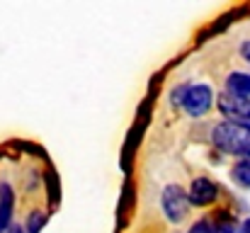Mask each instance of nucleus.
Instances as JSON below:
<instances>
[{
  "label": "nucleus",
  "mask_w": 250,
  "mask_h": 233,
  "mask_svg": "<svg viewBox=\"0 0 250 233\" xmlns=\"http://www.w3.org/2000/svg\"><path fill=\"white\" fill-rule=\"evenodd\" d=\"M44 224H46V214L44 212H32L29 214V219H27V233H39L44 229Z\"/></svg>",
  "instance_id": "nucleus-8"
},
{
  "label": "nucleus",
  "mask_w": 250,
  "mask_h": 233,
  "mask_svg": "<svg viewBox=\"0 0 250 233\" xmlns=\"http://www.w3.org/2000/svg\"><path fill=\"white\" fill-rule=\"evenodd\" d=\"M12 209H15V194L7 182H0V229L7 233L12 226Z\"/></svg>",
  "instance_id": "nucleus-5"
},
{
  "label": "nucleus",
  "mask_w": 250,
  "mask_h": 233,
  "mask_svg": "<svg viewBox=\"0 0 250 233\" xmlns=\"http://www.w3.org/2000/svg\"><path fill=\"white\" fill-rule=\"evenodd\" d=\"M226 92H231V95H238V97H246V100H250V73L233 71L231 76L226 78Z\"/></svg>",
  "instance_id": "nucleus-6"
},
{
  "label": "nucleus",
  "mask_w": 250,
  "mask_h": 233,
  "mask_svg": "<svg viewBox=\"0 0 250 233\" xmlns=\"http://www.w3.org/2000/svg\"><path fill=\"white\" fill-rule=\"evenodd\" d=\"M241 56L250 64V42H243V44H241Z\"/></svg>",
  "instance_id": "nucleus-10"
},
{
  "label": "nucleus",
  "mask_w": 250,
  "mask_h": 233,
  "mask_svg": "<svg viewBox=\"0 0 250 233\" xmlns=\"http://www.w3.org/2000/svg\"><path fill=\"white\" fill-rule=\"evenodd\" d=\"M7 233H27V229H24V226H20V224H12V226L7 229Z\"/></svg>",
  "instance_id": "nucleus-11"
},
{
  "label": "nucleus",
  "mask_w": 250,
  "mask_h": 233,
  "mask_svg": "<svg viewBox=\"0 0 250 233\" xmlns=\"http://www.w3.org/2000/svg\"><path fill=\"white\" fill-rule=\"evenodd\" d=\"M214 105V90L207 85V83H189L187 87V95H185V102H182V109L189 114V117H204Z\"/></svg>",
  "instance_id": "nucleus-3"
},
{
  "label": "nucleus",
  "mask_w": 250,
  "mask_h": 233,
  "mask_svg": "<svg viewBox=\"0 0 250 233\" xmlns=\"http://www.w3.org/2000/svg\"><path fill=\"white\" fill-rule=\"evenodd\" d=\"M231 177H233L236 185H241V187L250 190V158L238 160V163L231 168Z\"/></svg>",
  "instance_id": "nucleus-7"
},
{
  "label": "nucleus",
  "mask_w": 250,
  "mask_h": 233,
  "mask_svg": "<svg viewBox=\"0 0 250 233\" xmlns=\"http://www.w3.org/2000/svg\"><path fill=\"white\" fill-rule=\"evenodd\" d=\"M189 233H214V226L207 221V219H202V221H197V224H192V229Z\"/></svg>",
  "instance_id": "nucleus-9"
},
{
  "label": "nucleus",
  "mask_w": 250,
  "mask_h": 233,
  "mask_svg": "<svg viewBox=\"0 0 250 233\" xmlns=\"http://www.w3.org/2000/svg\"><path fill=\"white\" fill-rule=\"evenodd\" d=\"M161 207H163V214H166L167 221H172V224L185 221V216H187V212H189V207H192L189 192H187L185 187L175 185V182H172V185H166L163 192H161Z\"/></svg>",
  "instance_id": "nucleus-2"
},
{
  "label": "nucleus",
  "mask_w": 250,
  "mask_h": 233,
  "mask_svg": "<svg viewBox=\"0 0 250 233\" xmlns=\"http://www.w3.org/2000/svg\"><path fill=\"white\" fill-rule=\"evenodd\" d=\"M211 141L224 153L241 155V160L250 158V129L246 127H238L233 122H221L211 129Z\"/></svg>",
  "instance_id": "nucleus-1"
},
{
  "label": "nucleus",
  "mask_w": 250,
  "mask_h": 233,
  "mask_svg": "<svg viewBox=\"0 0 250 233\" xmlns=\"http://www.w3.org/2000/svg\"><path fill=\"white\" fill-rule=\"evenodd\" d=\"M219 197V187L209 180V177H197L192 180V187H189V202L194 207H209L214 204Z\"/></svg>",
  "instance_id": "nucleus-4"
},
{
  "label": "nucleus",
  "mask_w": 250,
  "mask_h": 233,
  "mask_svg": "<svg viewBox=\"0 0 250 233\" xmlns=\"http://www.w3.org/2000/svg\"><path fill=\"white\" fill-rule=\"evenodd\" d=\"M241 233H250V219H246V221L241 224Z\"/></svg>",
  "instance_id": "nucleus-12"
}]
</instances>
